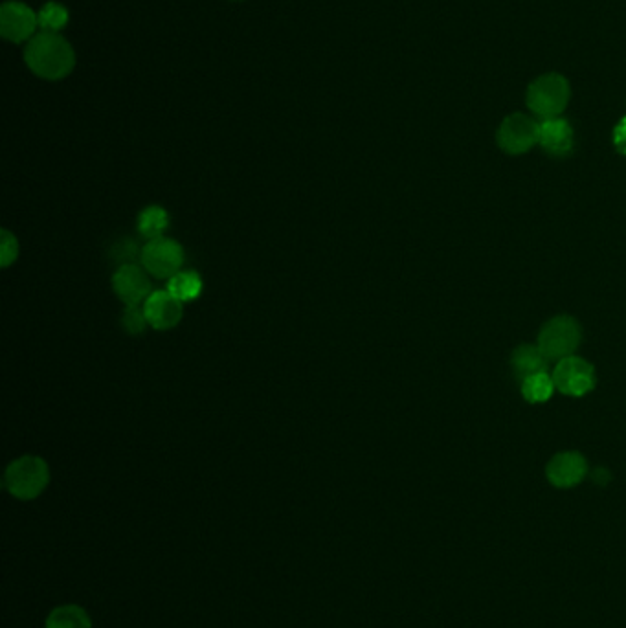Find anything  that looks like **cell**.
<instances>
[{"label":"cell","instance_id":"6da1fadb","mask_svg":"<svg viewBox=\"0 0 626 628\" xmlns=\"http://www.w3.org/2000/svg\"><path fill=\"white\" fill-rule=\"evenodd\" d=\"M24 59L35 76L50 81L67 78L76 67L74 48L65 37L50 32L35 35L24 50Z\"/></svg>","mask_w":626,"mask_h":628},{"label":"cell","instance_id":"7a4b0ae2","mask_svg":"<svg viewBox=\"0 0 626 628\" xmlns=\"http://www.w3.org/2000/svg\"><path fill=\"white\" fill-rule=\"evenodd\" d=\"M571 100L570 81L557 72L542 74L529 83L526 103L529 111L542 118H559L566 111Z\"/></svg>","mask_w":626,"mask_h":628},{"label":"cell","instance_id":"3957f363","mask_svg":"<svg viewBox=\"0 0 626 628\" xmlns=\"http://www.w3.org/2000/svg\"><path fill=\"white\" fill-rule=\"evenodd\" d=\"M50 482V469L37 456H23L10 463L4 474L6 491L19 500H34Z\"/></svg>","mask_w":626,"mask_h":628},{"label":"cell","instance_id":"277c9868","mask_svg":"<svg viewBox=\"0 0 626 628\" xmlns=\"http://www.w3.org/2000/svg\"><path fill=\"white\" fill-rule=\"evenodd\" d=\"M581 344V326L568 314L551 318L538 335V348L548 360L568 359Z\"/></svg>","mask_w":626,"mask_h":628},{"label":"cell","instance_id":"5b68a950","mask_svg":"<svg viewBox=\"0 0 626 628\" xmlns=\"http://www.w3.org/2000/svg\"><path fill=\"white\" fill-rule=\"evenodd\" d=\"M540 124L524 113L509 114L498 127L496 142L507 155H524L538 144Z\"/></svg>","mask_w":626,"mask_h":628},{"label":"cell","instance_id":"8992f818","mask_svg":"<svg viewBox=\"0 0 626 628\" xmlns=\"http://www.w3.org/2000/svg\"><path fill=\"white\" fill-rule=\"evenodd\" d=\"M184 248L168 237H158L142 248V267L158 280H171L184 265Z\"/></svg>","mask_w":626,"mask_h":628},{"label":"cell","instance_id":"52a82bcc","mask_svg":"<svg viewBox=\"0 0 626 628\" xmlns=\"http://www.w3.org/2000/svg\"><path fill=\"white\" fill-rule=\"evenodd\" d=\"M551 377L555 388L568 397H582L595 388V370L592 364L573 355L559 360Z\"/></svg>","mask_w":626,"mask_h":628},{"label":"cell","instance_id":"ba28073f","mask_svg":"<svg viewBox=\"0 0 626 628\" xmlns=\"http://www.w3.org/2000/svg\"><path fill=\"white\" fill-rule=\"evenodd\" d=\"M39 17L23 2H6L0 8V32L12 43H23L34 35Z\"/></svg>","mask_w":626,"mask_h":628},{"label":"cell","instance_id":"9c48e42d","mask_svg":"<svg viewBox=\"0 0 626 628\" xmlns=\"http://www.w3.org/2000/svg\"><path fill=\"white\" fill-rule=\"evenodd\" d=\"M146 270L133 265H122L112 276V289L125 305H140L151 294V281Z\"/></svg>","mask_w":626,"mask_h":628},{"label":"cell","instance_id":"30bf717a","mask_svg":"<svg viewBox=\"0 0 626 628\" xmlns=\"http://www.w3.org/2000/svg\"><path fill=\"white\" fill-rule=\"evenodd\" d=\"M147 324L157 331H169L179 326L184 305L169 291H155L144 302Z\"/></svg>","mask_w":626,"mask_h":628},{"label":"cell","instance_id":"8fae6325","mask_svg":"<svg viewBox=\"0 0 626 628\" xmlns=\"http://www.w3.org/2000/svg\"><path fill=\"white\" fill-rule=\"evenodd\" d=\"M538 146L551 157H568L575 146V133L568 120L551 118L540 122Z\"/></svg>","mask_w":626,"mask_h":628},{"label":"cell","instance_id":"7c38bea8","mask_svg":"<svg viewBox=\"0 0 626 628\" xmlns=\"http://www.w3.org/2000/svg\"><path fill=\"white\" fill-rule=\"evenodd\" d=\"M586 472H588V463L579 452H560L549 461L548 469H546L549 482L562 489L581 483Z\"/></svg>","mask_w":626,"mask_h":628},{"label":"cell","instance_id":"4fadbf2b","mask_svg":"<svg viewBox=\"0 0 626 628\" xmlns=\"http://www.w3.org/2000/svg\"><path fill=\"white\" fill-rule=\"evenodd\" d=\"M511 368L520 381H526L527 377L548 371V359L538 346L522 344L511 355Z\"/></svg>","mask_w":626,"mask_h":628},{"label":"cell","instance_id":"5bb4252c","mask_svg":"<svg viewBox=\"0 0 626 628\" xmlns=\"http://www.w3.org/2000/svg\"><path fill=\"white\" fill-rule=\"evenodd\" d=\"M45 628H92V621L81 606L63 605L46 617Z\"/></svg>","mask_w":626,"mask_h":628},{"label":"cell","instance_id":"9a60e30c","mask_svg":"<svg viewBox=\"0 0 626 628\" xmlns=\"http://www.w3.org/2000/svg\"><path fill=\"white\" fill-rule=\"evenodd\" d=\"M138 232L149 241L164 237L162 234L169 228V214L162 206H147L138 215Z\"/></svg>","mask_w":626,"mask_h":628},{"label":"cell","instance_id":"2e32d148","mask_svg":"<svg viewBox=\"0 0 626 628\" xmlns=\"http://www.w3.org/2000/svg\"><path fill=\"white\" fill-rule=\"evenodd\" d=\"M168 291L180 302H193L201 296L202 278L195 270H182L168 281Z\"/></svg>","mask_w":626,"mask_h":628},{"label":"cell","instance_id":"e0dca14e","mask_svg":"<svg viewBox=\"0 0 626 628\" xmlns=\"http://www.w3.org/2000/svg\"><path fill=\"white\" fill-rule=\"evenodd\" d=\"M555 390H557L555 382H553V377L548 375V371L537 373L533 377H527L526 381H522V395L527 403H548Z\"/></svg>","mask_w":626,"mask_h":628},{"label":"cell","instance_id":"ac0fdd59","mask_svg":"<svg viewBox=\"0 0 626 628\" xmlns=\"http://www.w3.org/2000/svg\"><path fill=\"white\" fill-rule=\"evenodd\" d=\"M37 17H39V26L43 28V32H50V34H59L70 19L67 8L57 2L45 4L43 10L37 13Z\"/></svg>","mask_w":626,"mask_h":628},{"label":"cell","instance_id":"d6986e66","mask_svg":"<svg viewBox=\"0 0 626 628\" xmlns=\"http://www.w3.org/2000/svg\"><path fill=\"white\" fill-rule=\"evenodd\" d=\"M122 324L129 335H142L144 329L149 326L144 307H140V305H125Z\"/></svg>","mask_w":626,"mask_h":628},{"label":"cell","instance_id":"ffe728a7","mask_svg":"<svg viewBox=\"0 0 626 628\" xmlns=\"http://www.w3.org/2000/svg\"><path fill=\"white\" fill-rule=\"evenodd\" d=\"M17 256H19L17 237L13 236L12 232H8V230H2V234H0V265L4 269H8L13 261L17 259Z\"/></svg>","mask_w":626,"mask_h":628},{"label":"cell","instance_id":"44dd1931","mask_svg":"<svg viewBox=\"0 0 626 628\" xmlns=\"http://www.w3.org/2000/svg\"><path fill=\"white\" fill-rule=\"evenodd\" d=\"M136 256L140 258V256H142V250H138L135 241H131V239L118 241L111 252V258L120 261V267H122V265H133Z\"/></svg>","mask_w":626,"mask_h":628},{"label":"cell","instance_id":"7402d4cb","mask_svg":"<svg viewBox=\"0 0 626 628\" xmlns=\"http://www.w3.org/2000/svg\"><path fill=\"white\" fill-rule=\"evenodd\" d=\"M612 140H614V147L617 149V153H621V155L626 157V116L619 124L615 125L614 138Z\"/></svg>","mask_w":626,"mask_h":628}]
</instances>
